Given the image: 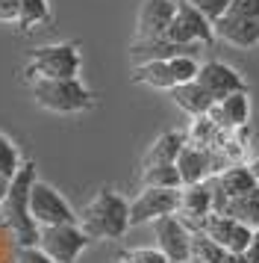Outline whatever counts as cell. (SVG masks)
<instances>
[{
	"label": "cell",
	"instance_id": "cell-1",
	"mask_svg": "<svg viewBox=\"0 0 259 263\" xmlns=\"http://www.w3.org/2000/svg\"><path fill=\"white\" fill-rule=\"evenodd\" d=\"M35 166L33 163H21V168L12 175L9 180V195L3 201V222L12 231V237L18 242V249H30L38 246V234L41 228L35 225V219L30 216V190L35 183Z\"/></svg>",
	"mask_w": 259,
	"mask_h": 263
},
{
	"label": "cell",
	"instance_id": "cell-2",
	"mask_svg": "<svg viewBox=\"0 0 259 263\" xmlns=\"http://www.w3.org/2000/svg\"><path fill=\"white\" fill-rule=\"evenodd\" d=\"M77 225L85 231L89 239H121L130 231V201L115 190H103L85 204Z\"/></svg>",
	"mask_w": 259,
	"mask_h": 263
},
{
	"label": "cell",
	"instance_id": "cell-3",
	"mask_svg": "<svg viewBox=\"0 0 259 263\" xmlns=\"http://www.w3.org/2000/svg\"><path fill=\"white\" fill-rule=\"evenodd\" d=\"M33 98L41 109L59 112V116H71V112H82L92 109L94 98L89 92V86L80 77L71 80H33Z\"/></svg>",
	"mask_w": 259,
	"mask_h": 263
},
{
	"label": "cell",
	"instance_id": "cell-4",
	"mask_svg": "<svg viewBox=\"0 0 259 263\" xmlns=\"http://www.w3.org/2000/svg\"><path fill=\"white\" fill-rule=\"evenodd\" d=\"M80 48L71 42H62V45H47L35 50L24 68V77L30 83L33 80H71V77H80Z\"/></svg>",
	"mask_w": 259,
	"mask_h": 263
},
{
	"label": "cell",
	"instance_id": "cell-5",
	"mask_svg": "<svg viewBox=\"0 0 259 263\" xmlns=\"http://www.w3.org/2000/svg\"><path fill=\"white\" fill-rule=\"evenodd\" d=\"M30 216L35 219L38 228L50 225H77L80 216L74 213V207L65 201V195L59 190H53L50 183L35 178L33 190H30Z\"/></svg>",
	"mask_w": 259,
	"mask_h": 263
},
{
	"label": "cell",
	"instance_id": "cell-6",
	"mask_svg": "<svg viewBox=\"0 0 259 263\" xmlns=\"http://www.w3.org/2000/svg\"><path fill=\"white\" fill-rule=\"evenodd\" d=\"M165 42L171 45H186V48H200V45H212L215 42V30L203 15L188 3V0H177V15L171 27L165 30Z\"/></svg>",
	"mask_w": 259,
	"mask_h": 263
},
{
	"label": "cell",
	"instance_id": "cell-7",
	"mask_svg": "<svg viewBox=\"0 0 259 263\" xmlns=\"http://www.w3.org/2000/svg\"><path fill=\"white\" fill-rule=\"evenodd\" d=\"M92 239L85 237L80 225H50L38 234V249L53 263H77L80 254L89 249Z\"/></svg>",
	"mask_w": 259,
	"mask_h": 263
},
{
	"label": "cell",
	"instance_id": "cell-8",
	"mask_svg": "<svg viewBox=\"0 0 259 263\" xmlns=\"http://www.w3.org/2000/svg\"><path fill=\"white\" fill-rule=\"evenodd\" d=\"M195 234H203V237L215 239L221 249H227L230 254H245L247 246H250V239H253V231L247 225H242L239 219L233 216H224V213H209L203 216L200 222L195 225H188Z\"/></svg>",
	"mask_w": 259,
	"mask_h": 263
},
{
	"label": "cell",
	"instance_id": "cell-9",
	"mask_svg": "<svg viewBox=\"0 0 259 263\" xmlns=\"http://www.w3.org/2000/svg\"><path fill=\"white\" fill-rule=\"evenodd\" d=\"M153 237H156V249L168 257V263H191V228L177 213L156 219Z\"/></svg>",
	"mask_w": 259,
	"mask_h": 263
},
{
	"label": "cell",
	"instance_id": "cell-10",
	"mask_svg": "<svg viewBox=\"0 0 259 263\" xmlns=\"http://www.w3.org/2000/svg\"><path fill=\"white\" fill-rule=\"evenodd\" d=\"M180 207V190H156V186H144V190L130 201V228L156 222L162 216H174Z\"/></svg>",
	"mask_w": 259,
	"mask_h": 263
},
{
	"label": "cell",
	"instance_id": "cell-11",
	"mask_svg": "<svg viewBox=\"0 0 259 263\" xmlns=\"http://www.w3.org/2000/svg\"><path fill=\"white\" fill-rule=\"evenodd\" d=\"M198 83L209 92L212 101H224V98L233 95V92H247L245 77L235 71L233 65H227L221 60L203 62L200 71H198Z\"/></svg>",
	"mask_w": 259,
	"mask_h": 263
},
{
	"label": "cell",
	"instance_id": "cell-12",
	"mask_svg": "<svg viewBox=\"0 0 259 263\" xmlns=\"http://www.w3.org/2000/svg\"><path fill=\"white\" fill-rule=\"evenodd\" d=\"M212 30H215V39L227 42L230 48H239V50L259 48V21H250V18L227 12L221 21L212 24Z\"/></svg>",
	"mask_w": 259,
	"mask_h": 263
},
{
	"label": "cell",
	"instance_id": "cell-13",
	"mask_svg": "<svg viewBox=\"0 0 259 263\" xmlns=\"http://www.w3.org/2000/svg\"><path fill=\"white\" fill-rule=\"evenodd\" d=\"M177 15V0H144L139 9V39H162Z\"/></svg>",
	"mask_w": 259,
	"mask_h": 263
},
{
	"label": "cell",
	"instance_id": "cell-14",
	"mask_svg": "<svg viewBox=\"0 0 259 263\" xmlns=\"http://www.w3.org/2000/svg\"><path fill=\"white\" fill-rule=\"evenodd\" d=\"M209 119L218 124V130H239L250 121V98L247 92H233L224 101H215L209 109Z\"/></svg>",
	"mask_w": 259,
	"mask_h": 263
},
{
	"label": "cell",
	"instance_id": "cell-15",
	"mask_svg": "<svg viewBox=\"0 0 259 263\" xmlns=\"http://www.w3.org/2000/svg\"><path fill=\"white\" fill-rule=\"evenodd\" d=\"M209 213H212V186H209V180L180 190L177 216H180L186 225H195V222H200L203 216H209Z\"/></svg>",
	"mask_w": 259,
	"mask_h": 263
},
{
	"label": "cell",
	"instance_id": "cell-16",
	"mask_svg": "<svg viewBox=\"0 0 259 263\" xmlns=\"http://www.w3.org/2000/svg\"><path fill=\"white\" fill-rule=\"evenodd\" d=\"M177 172H180V180L183 186H195V183H203L206 178H212V163H209V151L203 148H195V145H186L180 157H177Z\"/></svg>",
	"mask_w": 259,
	"mask_h": 263
},
{
	"label": "cell",
	"instance_id": "cell-17",
	"mask_svg": "<svg viewBox=\"0 0 259 263\" xmlns=\"http://www.w3.org/2000/svg\"><path fill=\"white\" fill-rule=\"evenodd\" d=\"M212 178H215L218 192H221L224 198H239V195H245V192H250V190L259 186L247 163H233V166L224 168L221 175H212Z\"/></svg>",
	"mask_w": 259,
	"mask_h": 263
},
{
	"label": "cell",
	"instance_id": "cell-18",
	"mask_svg": "<svg viewBox=\"0 0 259 263\" xmlns=\"http://www.w3.org/2000/svg\"><path fill=\"white\" fill-rule=\"evenodd\" d=\"M171 98H174L177 107L183 109V112H188L191 119H198V116H209L212 104H215V101L209 98V92H206L198 80L174 86V89H171Z\"/></svg>",
	"mask_w": 259,
	"mask_h": 263
},
{
	"label": "cell",
	"instance_id": "cell-19",
	"mask_svg": "<svg viewBox=\"0 0 259 263\" xmlns=\"http://www.w3.org/2000/svg\"><path fill=\"white\" fill-rule=\"evenodd\" d=\"M183 148H186V133H180V130L162 133V136L147 148V154H144V166H165V163H177V157H180Z\"/></svg>",
	"mask_w": 259,
	"mask_h": 263
},
{
	"label": "cell",
	"instance_id": "cell-20",
	"mask_svg": "<svg viewBox=\"0 0 259 263\" xmlns=\"http://www.w3.org/2000/svg\"><path fill=\"white\" fill-rule=\"evenodd\" d=\"M133 83H144L150 89H162L171 92L174 89V74L168 68V60H150V62H136L133 68Z\"/></svg>",
	"mask_w": 259,
	"mask_h": 263
},
{
	"label": "cell",
	"instance_id": "cell-21",
	"mask_svg": "<svg viewBox=\"0 0 259 263\" xmlns=\"http://www.w3.org/2000/svg\"><path fill=\"white\" fill-rule=\"evenodd\" d=\"M224 216H233V219H239V222L247 225L250 231H256L259 228V186L245 192V195H239V198H230Z\"/></svg>",
	"mask_w": 259,
	"mask_h": 263
},
{
	"label": "cell",
	"instance_id": "cell-22",
	"mask_svg": "<svg viewBox=\"0 0 259 263\" xmlns=\"http://www.w3.org/2000/svg\"><path fill=\"white\" fill-rule=\"evenodd\" d=\"M218 136H221L218 124L209 116H198V119H191V124H188V130H186V145H195V148L209 151V148L218 145Z\"/></svg>",
	"mask_w": 259,
	"mask_h": 263
},
{
	"label": "cell",
	"instance_id": "cell-23",
	"mask_svg": "<svg viewBox=\"0 0 259 263\" xmlns=\"http://www.w3.org/2000/svg\"><path fill=\"white\" fill-rule=\"evenodd\" d=\"M141 183L144 186H156V190H183V180L174 163L165 166H144L141 168Z\"/></svg>",
	"mask_w": 259,
	"mask_h": 263
},
{
	"label": "cell",
	"instance_id": "cell-24",
	"mask_svg": "<svg viewBox=\"0 0 259 263\" xmlns=\"http://www.w3.org/2000/svg\"><path fill=\"white\" fill-rule=\"evenodd\" d=\"M227 257L230 251L221 249L215 239L191 231V263H227Z\"/></svg>",
	"mask_w": 259,
	"mask_h": 263
},
{
	"label": "cell",
	"instance_id": "cell-25",
	"mask_svg": "<svg viewBox=\"0 0 259 263\" xmlns=\"http://www.w3.org/2000/svg\"><path fill=\"white\" fill-rule=\"evenodd\" d=\"M47 18H50V3L47 0H21V12H18L21 30H33V27L45 24Z\"/></svg>",
	"mask_w": 259,
	"mask_h": 263
},
{
	"label": "cell",
	"instance_id": "cell-26",
	"mask_svg": "<svg viewBox=\"0 0 259 263\" xmlns=\"http://www.w3.org/2000/svg\"><path fill=\"white\" fill-rule=\"evenodd\" d=\"M168 68L174 74V83H191V80H198V71H200V62L195 57H174V60H168Z\"/></svg>",
	"mask_w": 259,
	"mask_h": 263
},
{
	"label": "cell",
	"instance_id": "cell-27",
	"mask_svg": "<svg viewBox=\"0 0 259 263\" xmlns=\"http://www.w3.org/2000/svg\"><path fill=\"white\" fill-rule=\"evenodd\" d=\"M18 168H21V151L12 145L9 136L0 133V175L3 178H12Z\"/></svg>",
	"mask_w": 259,
	"mask_h": 263
},
{
	"label": "cell",
	"instance_id": "cell-28",
	"mask_svg": "<svg viewBox=\"0 0 259 263\" xmlns=\"http://www.w3.org/2000/svg\"><path fill=\"white\" fill-rule=\"evenodd\" d=\"M188 3H191L209 24L221 21L224 15L230 12V6H233V0H188Z\"/></svg>",
	"mask_w": 259,
	"mask_h": 263
},
{
	"label": "cell",
	"instance_id": "cell-29",
	"mask_svg": "<svg viewBox=\"0 0 259 263\" xmlns=\"http://www.w3.org/2000/svg\"><path fill=\"white\" fill-rule=\"evenodd\" d=\"M121 263H168V257L156 246H141V249L124 251L121 254Z\"/></svg>",
	"mask_w": 259,
	"mask_h": 263
},
{
	"label": "cell",
	"instance_id": "cell-30",
	"mask_svg": "<svg viewBox=\"0 0 259 263\" xmlns=\"http://www.w3.org/2000/svg\"><path fill=\"white\" fill-rule=\"evenodd\" d=\"M230 12L242 15V18H250V21H259V0H233Z\"/></svg>",
	"mask_w": 259,
	"mask_h": 263
},
{
	"label": "cell",
	"instance_id": "cell-31",
	"mask_svg": "<svg viewBox=\"0 0 259 263\" xmlns=\"http://www.w3.org/2000/svg\"><path fill=\"white\" fill-rule=\"evenodd\" d=\"M15 263H53V260H50V257H47L38 246H30V249H18Z\"/></svg>",
	"mask_w": 259,
	"mask_h": 263
},
{
	"label": "cell",
	"instance_id": "cell-32",
	"mask_svg": "<svg viewBox=\"0 0 259 263\" xmlns=\"http://www.w3.org/2000/svg\"><path fill=\"white\" fill-rule=\"evenodd\" d=\"M21 0H0V24H18Z\"/></svg>",
	"mask_w": 259,
	"mask_h": 263
},
{
	"label": "cell",
	"instance_id": "cell-33",
	"mask_svg": "<svg viewBox=\"0 0 259 263\" xmlns=\"http://www.w3.org/2000/svg\"><path fill=\"white\" fill-rule=\"evenodd\" d=\"M247 260L250 263H259V228L253 231V239H250V246H247Z\"/></svg>",
	"mask_w": 259,
	"mask_h": 263
},
{
	"label": "cell",
	"instance_id": "cell-34",
	"mask_svg": "<svg viewBox=\"0 0 259 263\" xmlns=\"http://www.w3.org/2000/svg\"><path fill=\"white\" fill-rule=\"evenodd\" d=\"M9 180H12V178H3V175H0V207H3L6 195H9Z\"/></svg>",
	"mask_w": 259,
	"mask_h": 263
},
{
	"label": "cell",
	"instance_id": "cell-35",
	"mask_svg": "<svg viewBox=\"0 0 259 263\" xmlns=\"http://www.w3.org/2000/svg\"><path fill=\"white\" fill-rule=\"evenodd\" d=\"M227 263H250V260H247V254H230Z\"/></svg>",
	"mask_w": 259,
	"mask_h": 263
},
{
	"label": "cell",
	"instance_id": "cell-36",
	"mask_svg": "<svg viewBox=\"0 0 259 263\" xmlns=\"http://www.w3.org/2000/svg\"><path fill=\"white\" fill-rule=\"evenodd\" d=\"M250 166V172H253V178H256V183H259V154L253 157V163H247Z\"/></svg>",
	"mask_w": 259,
	"mask_h": 263
}]
</instances>
